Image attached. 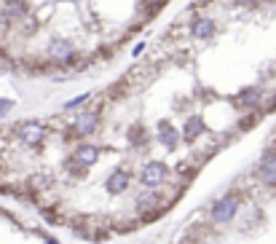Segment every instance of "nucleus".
Wrapping results in <instances>:
<instances>
[{"mask_svg": "<svg viewBox=\"0 0 276 244\" xmlns=\"http://www.w3.org/2000/svg\"><path fill=\"white\" fill-rule=\"evenodd\" d=\"M16 137H19V143L27 145V148H35V145H41L43 140H46V126L41 124V121H22V124L16 126Z\"/></svg>", "mask_w": 276, "mask_h": 244, "instance_id": "f257e3e1", "label": "nucleus"}, {"mask_svg": "<svg viewBox=\"0 0 276 244\" xmlns=\"http://www.w3.org/2000/svg\"><path fill=\"white\" fill-rule=\"evenodd\" d=\"M166 175H169L166 164H161V161H150V164H145V166H142L140 180H142V185H145L148 191H156V188H161V185H164Z\"/></svg>", "mask_w": 276, "mask_h": 244, "instance_id": "f03ea898", "label": "nucleus"}, {"mask_svg": "<svg viewBox=\"0 0 276 244\" xmlns=\"http://www.w3.org/2000/svg\"><path fill=\"white\" fill-rule=\"evenodd\" d=\"M46 56L56 64H67L75 56V46L67 41V38H54V41L46 46Z\"/></svg>", "mask_w": 276, "mask_h": 244, "instance_id": "7ed1b4c3", "label": "nucleus"}, {"mask_svg": "<svg viewBox=\"0 0 276 244\" xmlns=\"http://www.w3.org/2000/svg\"><path fill=\"white\" fill-rule=\"evenodd\" d=\"M236 212H239V199L231 193V196H223L220 201L212 206V220L215 223H228L236 218Z\"/></svg>", "mask_w": 276, "mask_h": 244, "instance_id": "20e7f679", "label": "nucleus"}, {"mask_svg": "<svg viewBox=\"0 0 276 244\" xmlns=\"http://www.w3.org/2000/svg\"><path fill=\"white\" fill-rule=\"evenodd\" d=\"M97 126H99V116H97V113H81V116L73 121V134L89 137V134L97 131Z\"/></svg>", "mask_w": 276, "mask_h": 244, "instance_id": "39448f33", "label": "nucleus"}, {"mask_svg": "<svg viewBox=\"0 0 276 244\" xmlns=\"http://www.w3.org/2000/svg\"><path fill=\"white\" fill-rule=\"evenodd\" d=\"M97 161H99V148H97V145H91V143L78 145V150H75V164H81V166H94Z\"/></svg>", "mask_w": 276, "mask_h": 244, "instance_id": "423d86ee", "label": "nucleus"}, {"mask_svg": "<svg viewBox=\"0 0 276 244\" xmlns=\"http://www.w3.org/2000/svg\"><path fill=\"white\" fill-rule=\"evenodd\" d=\"M126 188H129V175L123 172V169H116V172H110V177L105 180V191L113 193V196H116V193H123Z\"/></svg>", "mask_w": 276, "mask_h": 244, "instance_id": "0eeeda50", "label": "nucleus"}, {"mask_svg": "<svg viewBox=\"0 0 276 244\" xmlns=\"http://www.w3.org/2000/svg\"><path fill=\"white\" fill-rule=\"evenodd\" d=\"M204 131H206V124L196 116V118H188V121H185V126H183V131H180V134L185 137V143H196V140L201 137Z\"/></svg>", "mask_w": 276, "mask_h": 244, "instance_id": "6e6552de", "label": "nucleus"}, {"mask_svg": "<svg viewBox=\"0 0 276 244\" xmlns=\"http://www.w3.org/2000/svg\"><path fill=\"white\" fill-rule=\"evenodd\" d=\"M161 204H164V201H161V196H158L156 191H145V193H140V196H137V206H140V212H153V210H158Z\"/></svg>", "mask_w": 276, "mask_h": 244, "instance_id": "1a4fd4ad", "label": "nucleus"}, {"mask_svg": "<svg viewBox=\"0 0 276 244\" xmlns=\"http://www.w3.org/2000/svg\"><path fill=\"white\" fill-rule=\"evenodd\" d=\"M158 137H161V143H164L166 148H175L180 143V131L169 124V121H161L158 124Z\"/></svg>", "mask_w": 276, "mask_h": 244, "instance_id": "9d476101", "label": "nucleus"}, {"mask_svg": "<svg viewBox=\"0 0 276 244\" xmlns=\"http://www.w3.org/2000/svg\"><path fill=\"white\" fill-rule=\"evenodd\" d=\"M190 35L193 38H212L215 35V22L212 19H206V16H201V19H196L193 22V27H190Z\"/></svg>", "mask_w": 276, "mask_h": 244, "instance_id": "9b49d317", "label": "nucleus"}, {"mask_svg": "<svg viewBox=\"0 0 276 244\" xmlns=\"http://www.w3.org/2000/svg\"><path fill=\"white\" fill-rule=\"evenodd\" d=\"M260 177L265 185H276V153L265 156L263 164H260Z\"/></svg>", "mask_w": 276, "mask_h": 244, "instance_id": "f8f14e48", "label": "nucleus"}, {"mask_svg": "<svg viewBox=\"0 0 276 244\" xmlns=\"http://www.w3.org/2000/svg\"><path fill=\"white\" fill-rule=\"evenodd\" d=\"M260 102V89H247L239 94V99H236V105H242V108H255Z\"/></svg>", "mask_w": 276, "mask_h": 244, "instance_id": "ddd939ff", "label": "nucleus"}, {"mask_svg": "<svg viewBox=\"0 0 276 244\" xmlns=\"http://www.w3.org/2000/svg\"><path fill=\"white\" fill-rule=\"evenodd\" d=\"M3 14L6 16H24L27 14L24 0H6V3H3Z\"/></svg>", "mask_w": 276, "mask_h": 244, "instance_id": "4468645a", "label": "nucleus"}, {"mask_svg": "<svg viewBox=\"0 0 276 244\" xmlns=\"http://www.w3.org/2000/svg\"><path fill=\"white\" fill-rule=\"evenodd\" d=\"M91 99V94H81V97H75V99H70L67 105H64V110H73V108H81V105H86V102Z\"/></svg>", "mask_w": 276, "mask_h": 244, "instance_id": "2eb2a0df", "label": "nucleus"}, {"mask_svg": "<svg viewBox=\"0 0 276 244\" xmlns=\"http://www.w3.org/2000/svg\"><path fill=\"white\" fill-rule=\"evenodd\" d=\"M49 185H51V180L46 175H35L32 177V188H49Z\"/></svg>", "mask_w": 276, "mask_h": 244, "instance_id": "dca6fc26", "label": "nucleus"}, {"mask_svg": "<svg viewBox=\"0 0 276 244\" xmlns=\"http://www.w3.org/2000/svg\"><path fill=\"white\" fill-rule=\"evenodd\" d=\"M11 108H14V99H0V118H3Z\"/></svg>", "mask_w": 276, "mask_h": 244, "instance_id": "f3484780", "label": "nucleus"}, {"mask_svg": "<svg viewBox=\"0 0 276 244\" xmlns=\"http://www.w3.org/2000/svg\"><path fill=\"white\" fill-rule=\"evenodd\" d=\"M142 49H145V43H137V46H134V51H131V54H134V56H140V54H142Z\"/></svg>", "mask_w": 276, "mask_h": 244, "instance_id": "a211bd4d", "label": "nucleus"}, {"mask_svg": "<svg viewBox=\"0 0 276 244\" xmlns=\"http://www.w3.org/2000/svg\"><path fill=\"white\" fill-rule=\"evenodd\" d=\"M233 3H252V0H233Z\"/></svg>", "mask_w": 276, "mask_h": 244, "instance_id": "6ab92c4d", "label": "nucleus"}, {"mask_svg": "<svg viewBox=\"0 0 276 244\" xmlns=\"http://www.w3.org/2000/svg\"><path fill=\"white\" fill-rule=\"evenodd\" d=\"M271 108H276V97H273V102H271Z\"/></svg>", "mask_w": 276, "mask_h": 244, "instance_id": "aec40b11", "label": "nucleus"}]
</instances>
